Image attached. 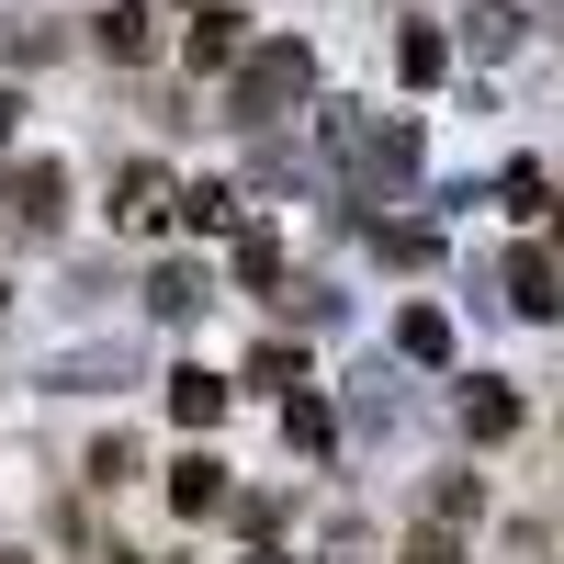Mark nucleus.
Masks as SVG:
<instances>
[{"label":"nucleus","mask_w":564,"mask_h":564,"mask_svg":"<svg viewBox=\"0 0 564 564\" xmlns=\"http://www.w3.org/2000/svg\"><path fill=\"white\" fill-rule=\"evenodd\" d=\"M316 90V57L305 45H238V124L260 135V124H282Z\"/></svg>","instance_id":"1"},{"label":"nucleus","mask_w":564,"mask_h":564,"mask_svg":"<svg viewBox=\"0 0 564 564\" xmlns=\"http://www.w3.org/2000/svg\"><path fill=\"white\" fill-rule=\"evenodd\" d=\"M45 384H57V395H113V384H135V350H124V339L57 350V361H45Z\"/></svg>","instance_id":"2"},{"label":"nucleus","mask_w":564,"mask_h":564,"mask_svg":"<svg viewBox=\"0 0 564 564\" xmlns=\"http://www.w3.org/2000/svg\"><path fill=\"white\" fill-rule=\"evenodd\" d=\"M57 204H68V170H57V159H12V226H34V238H45Z\"/></svg>","instance_id":"3"},{"label":"nucleus","mask_w":564,"mask_h":564,"mask_svg":"<svg viewBox=\"0 0 564 564\" xmlns=\"http://www.w3.org/2000/svg\"><path fill=\"white\" fill-rule=\"evenodd\" d=\"M90 45H102L113 68H135L159 45V12H148V0H113V12H90Z\"/></svg>","instance_id":"4"},{"label":"nucleus","mask_w":564,"mask_h":564,"mask_svg":"<svg viewBox=\"0 0 564 564\" xmlns=\"http://www.w3.org/2000/svg\"><path fill=\"white\" fill-rule=\"evenodd\" d=\"M113 215H124V226H159V215H181V181H170V170H148V159H135V170L113 181Z\"/></svg>","instance_id":"5"},{"label":"nucleus","mask_w":564,"mask_h":564,"mask_svg":"<svg viewBox=\"0 0 564 564\" xmlns=\"http://www.w3.org/2000/svg\"><path fill=\"white\" fill-rule=\"evenodd\" d=\"M520 430V395L497 384V372H475V384H463V441H508Z\"/></svg>","instance_id":"6"},{"label":"nucleus","mask_w":564,"mask_h":564,"mask_svg":"<svg viewBox=\"0 0 564 564\" xmlns=\"http://www.w3.org/2000/svg\"><path fill=\"white\" fill-rule=\"evenodd\" d=\"M170 508H193V520L226 508V463H215V452H181V463H170Z\"/></svg>","instance_id":"7"},{"label":"nucleus","mask_w":564,"mask_h":564,"mask_svg":"<svg viewBox=\"0 0 564 564\" xmlns=\"http://www.w3.org/2000/svg\"><path fill=\"white\" fill-rule=\"evenodd\" d=\"M181 226L193 238H238V193L226 181H181Z\"/></svg>","instance_id":"8"},{"label":"nucleus","mask_w":564,"mask_h":564,"mask_svg":"<svg viewBox=\"0 0 564 564\" xmlns=\"http://www.w3.org/2000/svg\"><path fill=\"white\" fill-rule=\"evenodd\" d=\"M148 305H159L170 327H181V316H204V271H193V260H159V271H148Z\"/></svg>","instance_id":"9"},{"label":"nucleus","mask_w":564,"mask_h":564,"mask_svg":"<svg viewBox=\"0 0 564 564\" xmlns=\"http://www.w3.org/2000/svg\"><path fill=\"white\" fill-rule=\"evenodd\" d=\"M508 305H520V316H553V305H564V282H553V260H542V249L508 260Z\"/></svg>","instance_id":"10"},{"label":"nucleus","mask_w":564,"mask_h":564,"mask_svg":"<svg viewBox=\"0 0 564 564\" xmlns=\"http://www.w3.org/2000/svg\"><path fill=\"white\" fill-rule=\"evenodd\" d=\"M170 417H181V430H215V417H226V384H215V372H170Z\"/></svg>","instance_id":"11"},{"label":"nucleus","mask_w":564,"mask_h":564,"mask_svg":"<svg viewBox=\"0 0 564 564\" xmlns=\"http://www.w3.org/2000/svg\"><path fill=\"white\" fill-rule=\"evenodd\" d=\"M282 430H294V452H327V441H339V417H327V395L282 384Z\"/></svg>","instance_id":"12"},{"label":"nucleus","mask_w":564,"mask_h":564,"mask_svg":"<svg viewBox=\"0 0 564 564\" xmlns=\"http://www.w3.org/2000/svg\"><path fill=\"white\" fill-rule=\"evenodd\" d=\"M238 12H226V0H215V12H193V68H238Z\"/></svg>","instance_id":"13"},{"label":"nucleus","mask_w":564,"mask_h":564,"mask_svg":"<svg viewBox=\"0 0 564 564\" xmlns=\"http://www.w3.org/2000/svg\"><path fill=\"white\" fill-rule=\"evenodd\" d=\"M395 350H406V361H452V316H441V305H406V316H395Z\"/></svg>","instance_id":"14"},{"label":"nucleus","mask_w":564,"mask_h":564,"mask_svg":"<svg viewBox=\"0 0 564 564\" xmlns=\"http://www.w3.org/2000/svg\"><path fill=\"white\" fill-rule=\"evenodd\" d=\"M238 282H249V294L282 282V238H271V226H238Z\"/></svg>","instance_id":"15"},{"label":"nucleus","mask_w":564,"mask_h":564,"mask_svg":"<svg viewBox=\"0 0 564 564\" xmlns=\"http://www.w3.org/2000/svg\"><path fill=\"white\" fill-rule=\"evenodd\" d=\"M395 68H406V79H417V90H430V79H441V68H452V45H441V34H430V23H406V34H395Z\"/></svg>","instance_id":"16"},{"label":"nucleus","mask_w":564,"mask_h":564,"mask_svg":"<svg viewBox=\"0 0 564 564\" xmlns=\"http://www.w3.org/2000/svg\"><path fill=\"white\" fill-rule=\"evenodd\" d=\"M463 45H475V57H508V45H520V12H508V0H486V12L463 23Z\"/></svg>","instance_id":"17"},{"label":"nucleus","mask_w":564,"mask_h":564,"mask_svg":"<svg viewBox=\"0 0 564 564\" xmlns=\"http://www.w3.org/2000/svg\"><path fill=\"white\" fill-rule=\"evenodd\" d=\"M372 249H384V260H395V271H417V260H430V249H441V238H430V226H372Z\"/></svg>","instance_id":"18"},{"label":"nucleus","mask_w":564,"mask_h":564,"mask_svg":"<svg viewBox=\"0 0 564 564\" xmlns=\"http://www.w3.org/2000/svg\"><path fill=\"white\" fill-rule=\"evenodd\" d=\"M249 384H305V361L282 350V339H271V350H249Z\"/></svg>","instance_id":"19"},{"label":"nucleus","mask_w":564,"mask_h":564,"mask_svg":"<svg viewBox=\"0 0 564 564\" xmlns=\"http://www.w3.org/2000/svg\"><path fill=\"white\" fill-rule=\"evenodd\" d=\"M430 520H475V475H441L430 486Z\"/></svg>","instance_id":"20"},{"label":"nucleus","mask_w":564,"mask_h":564,"mask_svg":"<svg viewBox=\"0 0 564 564\" xmlns=\"http://www.w3.org/2000/svg\"><path fill=\"white\" fill-rule=\"evenodd\" d=\"M57 57V23H12V68H45Z\"/></svg>","instance_id":"21"},{"label":"nucleus","mask_w":564,"mask_h":564,"mask_svg":"<svg viewBox=\"0 0 564 564\" xmlns=\"http://www.w3.org/2000/svg\"><path fill=\"white\" fill-rule=\"evenodd\" d=\"M90 486H135V441H102V452H90Z\"/></svg>","instance_id":"22"},{"label":"nucleus","mask_w":564,"mask_h":564,"mask_svg":"<svg viewBox=\"0 0 564 564\" xmlns=\"http://www.w3.org/2000/svg\"><path fill=\"white\" fill-rule=\"evenodd\" d=\"M406 564H463V553H452V520H430V531H417V542H406Z\"/></svg>","instance_id":"23"},{"label":"nucleus","mask_w":564,"mask_h":564,"mask_svg":"<svg viewBox=\"0 0 564 564\" xmlns=\"http://www.w3.org/2000/svg\"><path fill=\"white\" fill-rule=\"evenodd\" d=\"M12 124H23V90H0V148H12Z\"/></svg>","instance_id":"24"},{"label":"nucleus","mask_w":564,"mask_h":564,"mask_svg":"<svg viewBox=\"0 0 564 564\" xmlns=\"http://www.w3.org/2000/svg\"><path fill=\"white\" fill-rule=\"evenodd\" d=\"M0 305H12V282H0Z\"/></svg>","instance_id":"25"},{"label":"nucleus","mask_w":564,"mask_h":564,"mask_svg":"<svg viewBox=\"0 0 564 564\" xmlns=\"http://www.w3.org/2000/svg\"><path fill=\"white\" fill-rule=\"evenodd\" d=\"M271 564H294V553H271Z\"/></svg>","instance_id":"26"},{"label":"nucleus","mask_w":564,"mask_h":564,"mask_svg":"<svg viewBox=\"0 0 564 564\" xmlns=\"http://www.w3.org/2000/svg\"><path fill=\"white\" fill-rule=\"evenodd\" d=\"M0 564H12V553H0Z\"/></svg>","instance_id":"27"}]
</instances>
